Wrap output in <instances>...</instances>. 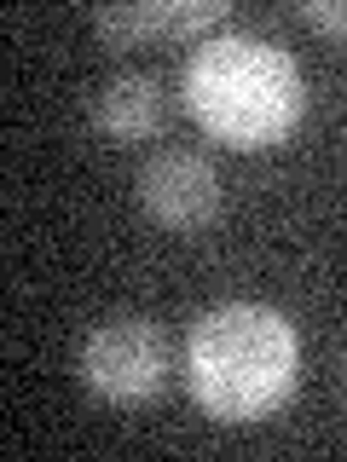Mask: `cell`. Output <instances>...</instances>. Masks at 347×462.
I'll return each mask as SVG.
<instances>
[{
    "label": "cell",
    "instance_id": "7a4b0ae2",
    "mask_svg": "<svg viewBox=\"0 0 347 462\" xmlns=\"http://www.w3.org/2000/svg\"><path fill=\"white\" fill-rule=\"evenodd\" d=\"M81 375L110 404H145L168 382V341L151 318H105L81 346Z\"/></svg>",
    "mask_w": 347,
    "mask_h": 462
},
{
    "label": "cell",
    "instance_id": "277c9868",
    "mask_svg": "<svg viewBox=\"0 0 347 462\" xmlns=\"http://www.w3.org/2000/svg\"><path fill=\"white\" fill-rule=\"evenodd\" d=\"M93 127L116 144H139L163 127V81L151 69H122L93 93Z\"/></svg>",
    "mask_w": 347,
    "mask_h": 462
},
{
    "label": "cell",
    "instance_id": "6da1fadb",
    "mask_svg": "<svg viewBox=\"0 0 347 462\" xmlns=\"http://www.w3.org/2000/svg\"><path fill=\"white\" fill-rule=\"evenodd\" d=\"M295 375V336L272 307H220L192 329V393L226 422L272 411Z\"/></svg>",
    "mask_w": 347,
    "mask_h": 462
},
{
    "label": "cell",
    "instance_id": "3957f363",
    "mask_svg": "<svg viewBox=\"0 0 347 462\" xmlns=\"http://www.w3.org/2000/svg\"><path fill=\"white\" fill-rule=\"evenodd\" d=\"M139 208L168 231H202L220 214V173L197 151H156L139 168Z\"/></svg>",
    "mask_w": 347,
    "mask_h": 462
},
{
    "label": "cell",
    "instance_id": "ba28073f",
    "mask_svg": "<svg viewBox=\"0 0 347 462\" xmlns=\"http://www.w3.org/2000/svg\"><path fill=\"white\" fill-rule=\"evenodd\" d=\"M342 393H347V358H342Z\"/></svg>",
    "mask_w": 347,
    "mask_h": 462
},
{
    "label": "cell",
    "instance_id": "5b68a950",
    "mask_svg": "<svg viewBox=\"0 0 347 462\" xmlns=\"http://www.w3.org/2000/svg\"><path fill=\"white\" fill-rule=\"evenodd\" d=\"M93 29L105 47H139V41L163 35V18H156V0H145V6H98Z\"/></svg>",
    "mask_w": 347,
    "mask_h": 462
},
{
    "label": "cell",
    "instance_id": "8992f818",
    "mask_svg": "<svg viewBox=\"0 0 347 462\" xmlns=\"http://www.w3.org/2000/svg\"><path fill=\"white\" fill-rule=\"evenodd\" d=\"M156 18H163V35L192 41L231 18V0H156Z\"/></svg>",
    "mask_w": 347,
    "mask_h": 462
},
{
    "label": "cell",
    "instance_id": "52a82bcc",
    "mask_svg": "<svg viewBox=\"0 0 347 462\" xmlns=\"http://www.w3.org/2000/svg\"><path fill=\"white\" fill-rule=\"evenodd\" d=\"M301 18H307L318 35H347V0H307Z\"/></svg>",
    "mask_w": 347,
    "mask_h": 462
}]
</instances>
